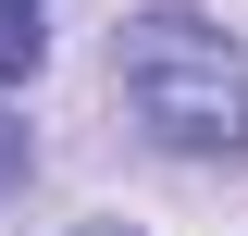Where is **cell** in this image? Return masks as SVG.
<instances>
[{
  "label": "cell",
  "mask_w": 248,
  "mask_h": 236,
  "mask_svg": "<svg viewBox=\"0 0 248 236\" xmlns=\"http://www.w3.org/2000/svg\"><path fill=\"white\" fill-rule=\"evenodd\" d=\"M112 75H124V112L161 149H186V162H236L248 149V50L223 25H199V13H124Z\"/></svg>",
  "instance_id": "1"
},
{
  "label": "cell",
  "mask_w": 248,
  "mask_h": 236,
  "mask_svg": "<svg viewBox=\"0 0 248 236\" xmlns=\"http://www.w3.org/2000/svg\"><path fill=\"white\" fill-rule=\"evenodd\" d=\"M37 50H50V13L37 0H0V75H37Z\"/></svg>",
  "instance_id": "2"
},
{
  "label": "cell",
  "mask_w": 248,
  "mask_h": 236,
  "mask_svg": "<svg viewBox=\"0 0 248 236\" xmlns=\"http://www.w3.org/2000/svg\"><path fill=\"white\" fill-rule=\"evenodd\" d=\"M0 186H25V124L0 112Z\"/></svg>",
  "instance_id": "3"
},
{
  "label": "cell",
  "mask_w": 248,
  "mask_h": 236,
  "mask_svg": "<svg viewBox=\"0 0 248 236\" xmlns=\"http://www.w3.org/2000/svg\"><path fill=\"white\" fill-rule=\"evenodd\" d=\"M75 236H124V224H75Z\"/></svg>",
  "instance_id": "4"
}]
</instances>
